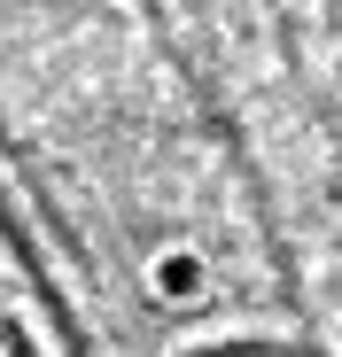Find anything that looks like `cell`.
<instances>
[{"label": "cell", "mask_w": 342, "mask_h": 357, "mask_svg": "<svg viewBox=\"0 0 342 357\" xmlns=\"http://www.w3.org/2000/svg\"><path fill=\"white\" fill-rule=\"evenodd\" d=\"M171 357H327V349H296L280 334H210V342H187Z\"/></svg>", "instance_id": "cell-1"}]
</instances>
